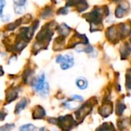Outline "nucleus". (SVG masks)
<instances>
[{"label": "nucleus", "instance_id": "2eb2a0df", "mask_svg": "<svg viewBox=\"0 0 131 131\" xmlns=\"http://www.w3.org/2000/svg\"><path fill=\"white\" fill-rule=\"evenodd\" d=\"M97 131H115V128L111 123H105L100 126Z\"/></svg>", "mask_w": 131, "mask_h": 131}, {"label": "nucleus", "instance_id": "6ab92c4d", "mask_svg": "<svg viewBox=\"0 0 131 131\" xmlns=\"http://www.w3.org/2000/svg\"><path fill=\"white\" fill-rule=\"evenodd\" d=\"M16 97H17V92L15 91V90H12V92L8 93V95H7V100L8 102H11V101L15 100V99Z\"/></svg>", "mask_w": 131, "mask_h": 131}, {"label": "nucleus", "instance_id": "9d476101", "mask_svg": "<svg viewBox=\"0 0 131 131\" xmlns=\"http://www.w3.org/2000/svg\"><path fill=\"white\" fill-rule=\"evenodd\" d=\"M74 6L77 8L78 12H82L85 11L89 7L86 0H77L74 4Z\"/></svg>", "mask_w": 131, "mask_h": 131}, {"label": "nucleus", "instance_id": "6e6552de", "mask_svg": "<svg viewBox=\"0 0 131 131\" xmlns=\"http://www.w3.org/2000/svg\"><path fill=\"white\" fill-rule=\"evenodd\" d=\"M106 36L111 41L115 40L117 39V37L119 36H118V32H117V29H116V27L114 25L108 28V29L106 32Z\"/></svg>", "mask_w": 131, "mask_h": 131}, {"label": "nucleus", "instance_id": "f03ea898", "mask_svg": "<svg viewBox=\"0 0 131 131\" xmlns=\"http://www.w3.org/2000/svg\"><path fill=\"white\" fill-rule=\"evenodd\" d=\"M56 62L58 63H61V68L64 70L68 69L74 66V59L73 56L70 54L66 56H58L56 59Z\"/></svg>", "mask_w": 131, "mask_h": 131}, {"label": "nucleus", "instance_id": "1a4fd4ad", "mask_svg": "<svg viewBox=\"0 0 131 131\" xmlns=\"http://www.w3.org/2000/svg\"><path fill=\"white\" fill-rule=\"evenodd\" d=\"M45 116V111L44 108H42L41 106H37L32 113V117L34 119H42Z\"/></svg>", "mask_w": 131, "mask_h": 131}, {"label": "nucleus", "instance_id": "bb28decb", "mask_svg": "<svg viewBox=\"0 0 131 131\" xmlns=\"http://www.w3.org/2000/svg\"><path fill=\"white\" fill-rule=\"evenodd\" d=\"M5 5V0H1L0 2V14H1V17L3 15H2V12H3V8Z\"/></svg>", "mask_w": 131, "mask_h": 131}, {"label": "nucleus", "instance_id": "39448f33", "mask_svg": "<svg viewBox=\"0 0 131 131\" xmlns=\"http://www.w3.org/2000/svg\"><path fill=\"white\" fill-rule=\"evenodd\" d=\"M47 83H45V75L44 74H41L38 78V80L35 82L34 85H33V87L35 89V90L36 92H41L42 90L45 88V85H46Z\"/></svg>", "mask_w": 131, "mask_h": 131}, {"label": "nucleus", "instance_id": "5701e85b", "mask_svg": "<svg viewBox=\"0 0 131 131\" xmlns=\"http://www.w3.org/2000/svg\"><path fill=\"white\" fill-rule=\"evenodd\" d=\"M21 23H28L31 20V15L30 14H27L24 17L21 18Z\"/></svg>", "mask_w": 131, "mask_h": 131}, {"label": "nucleus", "instance_id": "412c9836", "mask_svg": "<svg viewBox=\"0 0 131 131\" xmlns=\"http://www.w3.org/2000/svg\"><path fill=\"white\" fill-rule=\"evenodd\" d=\"M14 10L16 14H21L24 12L25 8H24V6H18V5H14Z\"/></svg>", "mask_w": 131, "mask_h": 131}, {"label": "nucleus", "instance_id": "7ed1b4c3", "mask_svg": "<svg viewBox=\"0 0 131 131\" xmlns=\"http://www.w3.org/2000/svg\"><path fill=\"white\" fill-rule=\"evenodd\" d=\"M58 124L60 125L61 128L64 131H69L73 127L74 124V120L71 116L68 115L65 117H62L58 119Z\"/></svg>", "mask_w": 131, "mask_h": 131}, {"label": "nucleus", "instance_id": "f3484780", "mask_svg": "<svg viewBox=\"0 0 131 131\" xmlns=\"http://www.w3.org/2000/svg\"><path fill=\"white\" fill-rule=\"evenodd\" d=\"M19 131H37V128L32 124L23 125L19 128Z\"/></svg>", "mask_w": 131, "mask_h": 131}, {"label": "nucleus", "instance_id": "f8f14e48", "mask_svg": "<svg viewBox=\"0 0 131 131\" xmlns=\"http://www.w3.org/2000/svg\"><path fill=\"white\" fill-rule=\"evenodd\" d=\"M53 14V11H52V8L50 7V6H46L42 11H41V17L44 19H48L49 17H51Z\"/></svg>", "mask_w": 131, "mask_h": 131}, {"label": "nucleus", "instance_id": "393cba45", "mask_svg": "<svg viewBox=\"0 0 131 131\" xmlns=\"http://www.w3.org/2000/svg\"><path fill=\"white\" fill-rule=\"evenodd\" d=\"M13 2H14L15 5L24 6L25 5L26 0H13Z\"/></svg>", "mask_w": 131, "mask_h": 131}, {"label": "nucleus", "instance_id": "423d86ee", "mask_svg": "<svg viewBox=\"0 0 131 131\" xmlns=\"http://www.w3.org/2000/svg\"><path fill=\"white\" fill-rule=\"evenodd\" d=\"M112 110H113V107H112L111 103H104L99 109V113L104 117H107L112 113Z\"/></svg>", "mask_w": 131, "mask_h": 131}, {"label": "nucleus", "instance_id": "a878e982", "mask_svg": "<svg viewBox=\"0 0 131 131\" xmlns=\"http://www.w3.org/2000/svg\"><path fill=\"white\" fill-rule=\"evenodd\" d=\"M71 99H72L73 100L78 101V102H83V101H84V98H83L82 97H81V96H78V95H74V96H73Z\"/></svg>", "mask_w": 131, "mask_h": 131}, {"label": "nucleus", "instance_id": "aec40b11", "mask_svg": "<svg viewBox=\"0 0 131 131\" xmlns=\"http://www.w3.org/2000/svg\"><path fill=\"white\" fill-rule=\"evenodd\" d=\"M126 77H127V86L128 89L131 90V69L128 71Z\"/></svg>", "mask_w": 131, "mask_h": 131}, {"label": "nucleus", "instance_id": "b1692460", "mask_svg": "<svg viewBox=\"0 0 131 131\" xmlns=\"http://www.w3.org/2000/svg\"><path fill=\"white\" fill-rule=\"evenodd\" d=\"M68 13V9L66 7H62L57 11V14L58 15H66Z\"/></svg>", "mask_w": 131, "mask_h": 131}, {"label": "nucleus", "instance_id": "cd10ccee", "mask_svg": "<svg viewBox=\"0 0 131 131\" xmlns=\"http://www.w3.org/2000/svg\"><path fill=\"white\" fill-rule=\"evenodd\" d=\"M111 1H113V2H120V1H121V0H111Z\"/></svg>", "mask_w": 131, "mask_h": 131}, {"label": "nucleus", "instance_id": "20e7f679", "mask_svg": "<svg viewBox=\"0 0 131 131\" xmlns=\"http://www.w3.org/2000/svg\"><path fill=\"white\" fill-rule=\"evenodd\" d=\"M93 108L92 105H88V104H84L83 107H81L76 113H75V116L76 118L78 120L80 119H84L85 116H87L90 111L91 110V109Z\"/></svg>", "mask_w": 131, "mask_h": 131}, {"label": "nucleus", "instance_id": "dca6fc26", "mask_svg": "<svg viewBox=\"0 0 131 131\" xmlns=\"http://www.w3.org/2000/svg\"><path fill=\"white\" fill-rule=\"evenodd\" d=\"M131 52L130 47L129 46V45L127 43H125V45L122 47V51H121V55H122V58L124 57H127Z\"/></svg>", "mask_w": 131, "mask_h": 131}, {"label": "nucleus", "instance_id": "4468645a", "mask_svg": "<svg viewBox=\"0 0 131 131\" xmlns=\"http://www.w3.org/2000/svg\"><path fill=\"white\" fill-rule=\"evenodd\" d=\"M76 85L78 86V87L81 90H84L88 87V83L86 79L83 78V77H80L78 79H77L76 80Z\"/></svg>", "mask_w": 131, "mask_h": 131}, {"label": "nucleus", "instance_id": "0eeeda50", "mask_svg": "<svg viewBox=\"0 0 131 131\" xmlns=\"http://www.w3.org/2000/svg\"><path fill=\"white\" fill-rule=\"evenodd\" d=\"M128 11V5L127 6H125V5H123V4H119L117 8H116V10H115V15L117 18L118 19H121V18H123L127 12Z\"/></svg>", "mask_w": 131, "mask_h": 131}, {"label": "nucleus", "instance_id": "4be33fe9", "mask_svg": "<svg viewBox=\"0 0 131 131\" xmlns=\"http://www.w3.org/2000/svg\"><path fill=\"white\" fill-rule=\"evenodd\" d=\"M15 127L14 124H6L0 128V131H10Z\"/></svg>", "mask_w": 131, "mask_h": 131}, {"label": "nucleus", "instance_id": "a211bd4d", "mask_svg": "<svg viewBox=\"0 0 131 131\" xmlns=\"http://www.w3.org/2000/svg\"><path fill=\"white\" fill-rule=\"evenodd\" d=\"M125 109V106L124 104H123V103H118L117 105V108H116V113L117 115H121L124 113V110Z\"/></svg>", "mask_w": 131, "mask_h": 131}, {"label": "nucleus", "instance_id": "9b49d317", "mask_svg": "<svg viewBox=\"0 0 131 131\" xmlns=\"http://www.w3.org/2000/svg\"><path fill=\"white\" fill-rule=\"evenodd\" d=\"M58 32H59V33L61 34V36H68L69 33H70V32H71V28L69 27V26H68L66 24H64V23H63V24H61V25H60V27L58 28Z\"/></svg>", "mask_w": 131, "mask_h": 131}, {"label": "nucleus", "instance_id": "ddd939ff", "mask_svg": "<svg viewBox=\"0 0 131 131\" xmlns=\"http://www.w3.org/2000/svg\"><path fill=\"white\" fill-rule=\"evenodd\" d=\"M27 100L25 98H23L18 104L17 106L15 107V112L16 114L19 113L21 110H23L25 107H26V105H27Z\"/></svg>", "mask_w": 131, "mask_h": 131}, {"label": "nucleus", "instance_id": "f257e3e1", "mask_svg": "<svg viewBox=\"0 0 131 131\" xmlns=\"http://www.w3.org/2000/svg\"><path fill=\"white\" fill-rule=\"evenodd\" d=\"M51 24H52V22L45 25L42 27V29H41V31L38 33V35L36 36V40H37L38 43L43 44L44 42L48 43V42H50L51 37L53 34V32L51 31Z\"/></svg>", "mask_w": 131, "mask_h": 131}]
</instances>
